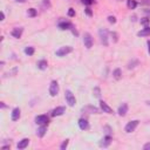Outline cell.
Listing matches in <instances>:
<instances>
[{
  "instance_id": "44",
  "label": "cell",
  "mask_w": 150,
  "mask_h": 150,
  "mask_svg": "<svg viewBox=\"0 0 150 150\" xmlns=\"http://www.w3.org/2000/svg\"><path fill=\"white\" fill-rule=\"evenodd\" d=\"M147 104H148V106H150V101H147Z\"/></svg>"
},
{
  "instance_id": "7",
  "label": "cell",
  "mask_w": 150,
  "mask_h": 150,
  "mask_svg": "<svg viewBox=\"0 0 150 150\" xmlns=\"http://www.w3.org/2000/svg\"><path fill=\"white\" fill-rule=\"evenodd\" d=\"M48 116L47 115H39L35 117V123L39 124V126H46V124H48Z\"/></svg>"
},
{
  "instance_id": "43",
  "label": "cell",
  "mask_w": 150,
  "mask_h": 150,
  "mask_svg": "<svg viewBox=\"0 0 150 150\" xmlns=\"http://www.w3.org/2000/svg\"><path fill=\"white\" fill-rule=\"evenodd\" d=\"M1 108H6V106H5V103H4V102H1Z\"/></svg>"
},
{
  "instance_id": "12",
  "label": "cell",
  "mask_w": 150,
  "mask_h": 150,
  "mask_svg": "<svg viewBox=\"0 0 150 150\" xmlns=\"http://www.w3.org/2000/svg\"><path fill=\"white\" fill-rule=\"evenodd\" d=\"M73 25L69 21H60L59 22V28L62 31H66V29H70Z\"/></svg>"
},
{
  "instance_id": "35",
  "label": "cell",
  "mask_w": 150,
  "mask_h": 150,
  "mask_svg": "<svg viewBox=\"0 0 150 150\" xmlns=\"http://www.w3.org/2000/svg\"><path fill=\"white\" fill-rule=\"evenodd\" d=\"M86 13H87V14H88V15L90 17V15L93 14V12H92V9H90L89 7H87V8H86Z\"/></svg>"
},
{
  "instance_id": "21",
  "label": "cell",
  "mask_w": 150,
  "mask_h": 150,
  "mask_svg": "<svg viewBox=\"0 0 150 150\" xmlns=\"http://www.w3.org/2000/svg\"><path fill=\"white\" fill-rule=\"evenodd\" d=\"M112 76H114L115 80H120L122 78V72L120 68H116L114 72H112Z\"/></svg>"
},
{
  "instance_id": "5",
  "label": "cell",
  "mask_w": 150,
  "mask_h": 150,
  "mask_svg": "<svg viewBox=\"0 0 150 150\" xmlns=\"http://www.w3.org/2000/svg\"><path fill=\"white\" fill-rule=\"evenodd\" d=\"M59 93V83L56 81H52L51 82V86H49V94L51 96H56Z\"/></svg>"
},
{
  "instance_id": "31",
  "label": "cell",
  "mask_w": 150,
  "mask_h": 150,
  "mask_svg": "<svg viewBox=\"0 0 150 150\" xmlns=\"http://www.w3.org/2000/svg\"><path fill=\"white\" fill-rule=\"evenodd\" d=\"M44 6H45L46 8L51 7V3H49V0H44Z\"/></svg>"
},
{
  "instance_id": "16",
  "label": "cell",
  "mask_w": 150,
  "mask_h": 150,
  "mask_svg": "<svg viewBox=\"0 0 150 150\" xmlns=\"http://www.w3.org/2000/svg\"><path fill=\"white\" fill-rule=\"evenodd\" d=\"M28 144H29V140L28 139H22L19 143H18V145H17V148L18 149H25V148H27L28 147Z\"/></svg>"
},
{
  "instance_id": "20",
  "label": "cell",
  "mask_w": 150,
  "mask_h": 150,
  "mask_svg": "<svg viewBox=\"0 0 150 150\" xmlns=\"http://www.w3.org/2000/svg\"><path fill=\"white\" fill-rule=\"evenodd\" d=\"M137 35H139V36H148V35H150V28L149 27H144L142 31H140L139 33H137Z\"/></svg>"
},
{
  "instance_id": "17",
  "label": "cell",
  "mask_w": 150,
  "mask_h": 150,
  "mask_svg": "<svg viewBox=\"0 0 150 150\" xmlns=\"http://www.w3.org/2000/svg\"><path fill=\"white\" fill-rule=\"evenodd\" d=\"M79 127H80V129H82V130L88 129V127H89L88 121H87L86 119H80V120H79Z\"/></svg>"
},
{
  "instance_id": "28",
  "label": "cell",
  "mask_w": 150,
  "mask_h": 150,
  "mask_svg": "<svg viewBox=\"0 0 150 150\" xmlns=\"http://www.w3.org/2000/svg\"><path fill=\"white\" fill-rule=\"evenodd\" d=\"M108 21H109L110 23H115V22H116V18L112 17V15H109V17H108Z\"/></svg>"
},
{
  "instance_id": "27",
  "label": "cell",
  "mask_w": 150,
  "mask_h": 150,
  "mask_svg": "<svg viewBox=\"0 0 150 150\" xmlns=\"http://www.w3.org/2000/svg\"><path fill=\"white\" fill-rule=\"evenodd\" d=\"M68 143H69V140H65L64 142H62V144H61L60 149H61V150H65V149L68 147Z\"/></svg>"
},
{
  "instance_id": "3",
  "label": "cell",
  "mask_w": 150,
  "mask_h": 150,
  "mask_svg": "<svg viewBox=\"0 0 150 150\" xmlns=\"http://www.w3.org/2000/svg\"><path fill=\"white\" fill-rule=\"evenodd\" d=\"M65 97H66V101H67L68 106L73 107L75 103H76V100H75V96H74V94H73L70 90H66V93H65Z\"/></svg>"
},
{
  "instance_id": "11",
  "label": "cell",
  "mask_w": 150,
  "mask_h": 150,
  "mask_svg": "<svg viewBox=\"0 0 150 150\" xmlns=\"http://www.w3.org/2000/svg\"><path fill=\"white\" fill-rule=\"evenodd\" d=\"M100 107H101L102 111H103V112H107V114H112V112H114V111H112V109H111L104 101H101V102H100Z\"/></svg>"
},
{
  "instance_id": "13",
  "label": "cell",
  "mask_w": 150,
  "mask_h": 150,
  "mask_svg": "<svg viewBox=\"0 0 150 150\" xmlns=\"http://www.w3.org/2000/svg\"><path fill=\"white\" fill-rule=\"evenodd\" d=\"M117 112H119L120 116H126L127 112H128V104L127 103H122V106H120Z\"/></svg>"
},
{
  "instance_id": "8",
  "label": "cell",
  "mask_w": 150,
  "mask_h": 150,
  "mask_svg": "<svg viewBox=\"0 0 150 150\" xmlns=\"http://www.w3.org/2000/svg\"><path fill=\"white\" fill-rule=\"evenodd\" d=\"M82 112H87V114H100V109L98 108H96V107H94V106H86V107H83L82 108Z\"/></svg>"
},
{
  "instance_id": "41",
  "label": "cell",
  "mask_w": 150,
  "mask_h": 150,
  "mask_svg": "<svg viewBox=\"0 0 150 150\" xmlns=\"http://www.w3.org/2000/svg\"><path fill=\"white\" fill-rule=\"evenodd\" d=\"M15 1H17V3H25L26 0H15Z\"/></svg>"
},
{
  "instance_id": "4",
  "label": "cell",
  "mask_w": 150,
  "mask_h": 150,
  "mask_svg": "<svg viewBox=\"0 0 150 150\" xmlns=\"http://www.w3.org/2000/svg\"><path fill=\"white\" fill-rule=\"evenodd\" d=\"M139 122L140 121H137V120H134V121H130V122H128L127 123V126H126V128H124V130H126V133H133L136 128H137V126H139Z\"/></svg>"
},
{
  "instance_id": "1",
  "label": "cell",
  "mask_w": 150,
  "mask_h": 150,
  "mask_svg": "<svg viewBox=\"0 0 150 150\" xmlns=\"http://www.w3.org/2000/svg\"><path fill=\"white\" fill-rule=\"evenodd\" d=\"M73 52V47L72 46H64V47H61V48H59L58 51H56V55L58 56H60V58H62V56H66L67 54H69V53H72Z\"/></svg>"
},
{
  "instance_id": "37",
  "label": "cell",
  "mask_w": 150,
  "mask_h": 150,
  "mask_svg": "<svg viewBox=\"0 0 150 150\" xmlns=\"http://www.w3.org/2000/svg\"><path fill=\"white\" fill-rule=\"evenodd\" d=\"M141 4H145V5H150V0H140Z\"/></svg>"
},
{
  "instance_id": "32",
  "label": "cell",
  "mask_w": 150,
  "mask_h": 150,
  "mask_svg": "<svg viewBox=\"0 0 150 150\" xmlns=\"http://www.w3.org/2000/svg\"><path fill=\"white\" fill-rule=\"evenodd\" d=\"M68 15H69V17H74V15H75V11H74L73 8H69V11H68Z\"/></svg>"
},
{
  "instance_id": "15",
  "label": "cell",
  "mask_w": 150,
  "mask_h": 150,
  "mask_svg": "<svg viewBox=\"0 0 150 150\" xmlns=\"http://www.w3.org/2000/svg\"><path fill=\"white\" fill-rule=\"evenodd\" d=\"M65 111H66V108H65V107H58V108H55V109L52 111V116H60V115L64 114Z\"/></svg>"
},
{
  "instance_id": "34",
  "label": "cell",
  "mask_w": 150,
  "mask_h": 150,
  "mask_svg": "<svg viewBox=\"0 0 150 150\" xmlns=\"http://www.w3.org/2000/svg\"><path fill=\"white\" fill-rule=\"evenodd\" d=\"M70 31H72V33H73V34L75 35V36H78V35H79V33H78V31H76V29H75V28H74L73 26H72V28H70Z\"/></svg>"
},
{
  "instance_id": "26",
  "label": "cell",
  "mask_w": 150,
  "mask_h": 150,
  "mask_svg": "<svg viewBox=\"0 0 150 150\" xmlns=\"http://www.w3.org/2000/svg\"><path fill=\"white\" fill-rule=\"evenodd\" d=\"M27 14H28V17H35L36 15V9H34V8H29L28 9V12H27Z\"/></svg>"
},
{
  "instance_id": "33",
  "label": "cell",
  "mask_w": 150,
  "mask_h": 150,
  "mask_svg": "<svg viewBox=\"0 0 150 150\" xmlns=\"http://www.w3.org/2000/svg\"><path fill=\"white\" fill-rule=\"evenodd\" d=\"M103 130H106V134H107V135H111V130H110V128H109L108 126H107V127H104V128H103Z\"/></svg>"
},
{
  "instance_id": "23",
  "label": "cell",
  "mask_w": 150,
  "mask_h": 150,
  "mask_svg": "<svg viewBox=\"0 0 150 150\" xmlns=\"http://www.w3.org/2000/svg\"><path fill=\"white\" fill-rule=\"evenodd\" d=\"M25 54L28 55V56L33 55L34 54V48L33 47H26V48H25Z\"/></svg>"
},
{
  "instance_id": "18",
  "label": "cell",
  "mask_w": 150,
  "mask_h": 150,
  "mask_svg": "<svg viewBox=\"0 0 150 150\" xmlns=\"http://www.w3.org/2000/svg\"><path fill=\"white\" fill-rule=\"evenodd\" d=\"M47 67H48V64H47L46 60H40L38 62V68L40 70H45V69H47Z\"/></svg>"
},
{
  "instance_id": "2",
  "label": "cell",
  "mask_w": 150,
  "mask_h": 150,
  "mask_svg": "<svg viewBox=\"0 0 150 150\" xmlns=\"http://www.w3.org/2000/svg\"><path fill=\"white\" fill-rule=\"evenodd\" d=\"M98 36H100V40L104 46H108V31L106 28H101L98 31Z\"/></svg>"
},
{
  "instance_id": "25",
  "label": "cell",
  "mask_w": 150,
  "mask_h": 150,
  "mask_svg": "<svg viewBox=\"0 0 150 150\" xmlns=\"http://www.w3.org/2000/svg\"><path fill=\"white\" fill-rule=\"evenodd\" d=\"M149 22H150V18H143V19H141V25H143L144 27H149Z\"/></svg>"
},
{
  "instance_id": "38",
  "label": "cell",
  "mask_w": 150,
  "mask_h": 150,
  "mask_svg": "<svg viewBox=\"0 0 150 150\" xmlns=\"http://www.w3.org/2000/svg\"><path fill=\"white\" fill-rule=\"evenodd\" d=\"M147 45H148V52H149V54H150V40H148Z\"/></svg>"
},
{
  "instance_id": "42",
  "label": "cell",
  "mask_w": 150,
  "mask_h": 150,
  "mask_svg": "<svg viewBox=\"0 0 150 150\" xmlns=\"http://www.w3.org/2000/svg\"><path fill=\"white\" fill-rule=\"evenodd\" d=\"M5 19V14H4V12H1V20Z\"/></svg>"
},
{
  "instance_id": "6",
  "label": "cell",
  "mask_w": 150,
  "mask_h": 150,
  "mask_svg": "<svg viewBox=\"0 0 150 150\" xmlns=\"http://www.w3.org/2000/svg\"><path fill=\"white\" fill-rule=\"evenodd\" d=\"M83 44H84V47L86 48H92V46H93V38H92V35L89 34V33H84V35H83Z\"/></svg>"
},
{
  "instance_id": "14",
  "label": "cell",
  "mask_w": 150,
  "mask_h": 150,
  "mask_svg": "<svg viewBox=\"0 0 150 150\" xmlns=\"http://www.w3.org/2000/svg\"><path fill=\"white\" fill-rule=\"evenodd\" d=\"M20 115H21V111L19 108H14L12 110V121H18L20 119Z\"/></svg>"
},
{
  "instance_id": "29",
  "label": "cell",
  "mask_w": 150,
  "mask_h": 150,
  "mask_svg": "<svg viewBox=\"0 0 150 150\" xmlns=\"http://www.w3.org/2000/svg\"><path fill=\"white\" fill-rule=\"evenodd\" d=\"M111 38L114 39V42H117V33L116 32H111Z\"/></svg>"
},
{
  "instance_id": "36",
  "label": "cell",
  "mask_w": 150,
  "mask_h": 150,
  "mask_svg": "<svg viewBox=\"0 0 150 150\" xmlns=\"http://www.w3.org/2000/svg\"><path fill=\"white\" fill-rule=\"evenodd\" d=\"M143 149H144V150H150V142H149V143H145V144L143 145Z\"/></svg>"
},
{
  "instance_id": "9",
  "label": "cell",
  "mask_w": 150,
  "mask_h": 150,
  "mask_svg": "<svg viewBox=\"0 0 150 150\" xmlns=\"http://www.w3.org/2000/svg\"><path fill=\"white\" fill-rule=\"evenodd\" d=\"M22 32H23V28L17 27V28H14L13 31L11 32V34H12V36H13V38H15V39H20L21 35H22Z\"/></svg>"
},
{
  "instance_id": "24",
  "label": "cell",
  "mask_w": 150,
  "mask_h": 150,
  "mask_svg": "<svg viewBox=\"0 0 150 150\" xmlns=\"http://www.w3.org/2000/svg\"><path fill=\"white\" fill-rule=\"evenodd\" d=\"M93 94H94V96L95 97H100V96H101V89H100L98 88V87H95V88H94V90H93Z\"/></svg>"
},
{
  "instance_id": "22",
  "label": "cell",
  "mask_w": 150,
  "mask_h": 150,
  "mask_svg": "<svg viewBox=\"0 0 150 150\" xmlns=\"http://www.w3.org/2000/svg\"><path fill=\"white\" fill-rule=\"evenodd\" d=\"M127 6H128L129 9H135L136 6H137L136 0H128V1H127Z\"/></svg>"
},
{
  "instance_id": "40",
  "label": "cell",
  "mask_w": 150,
  "mask_h": 150,
  "mask_svg": "<svg viewBox=\"0 0 150 150\" xmlns=\"http://www.w3.org/2000/svg\"><path fill=\"white\" fill-rule=\"evenodd\" d=\"M3 149H4V150H6V149H9V145H4V147H3Z\"/></svg>"
},
{
  "instance_id": "30",
  "label": "cell",
  "mask_w": 150,
  "mask_h": 150,
  "mask_svg": "<svg viewBox=\"0 0 150 150\" xmlns=\"http://www.w3.org/2000/svg\"><path fill=\"white\" fill-rule=\"evenodd\" d=\"M82 3L84 5H87V6H89V5H92L94 3V0H82Z\"/></svg>"
},
{
  "instance_id": "10",
  "label": "cell",
  "mask_w": 150,
  "mask_h": 150,
  "mask_svg": "<svg viewBox=\"0 0 150 150\" xmlns=\"http://www.w3.org/2000/svg\"><path fill=\"white\" fill-rule=\"evenodd\" d=\"M111 143V136L110 135H107L104 139H102L100 141V147H103V148H107L109 144Z\"/></svg>"
},
{
  "instance_id": "39",
  "label": "cell",
  "mask_w": 150,
  "mask_h": 150,
  "mask_svg": "<svg viewBox=\"0 0 150 150\" xmlns=\"http://www.w3.org/2000/svg\"><path fill=\"white\" fill-rule=\"evenodd\" d=\"M144 13H145V14H148V15L150 17V11H148V9H144Z\"/></svg>"
},
{
  "instance_id": "19",
  "label": "cell",
  "mask_w": 150,
  "mask_h": 150,
  "mask_svg": "<svg viewBox=\"0 0 150 150\" xmlns=\"http://www.w3.org/2000/svg\"><path fill=\"white\" fill-rule=\"evenodd\" d=\"M46 131H47V128H46V126H41L39 129H38V131H36V135L39 136V137H44V136H45V134H46Z\"/></svg>"
}]
</instances>
